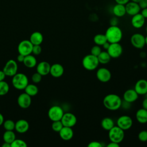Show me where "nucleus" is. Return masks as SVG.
<instances>
[{"label":"nucleus","instance_id":"nucleus-44","mask_svg":"<svg viewBox=\"0 0 147 147\" xmlns=\"http://www.w3.org/2000/svg\"><path fill=\"white\" fill-rule=\"evenodd\" d=\"M116 3H119L122 5H126L130 0H114Z\"/></svg>","mask_w":147,"mask_h":147},{"label":"nucleus","instance_id":"nucleus-41","mask_svg":"<svg viewBox=\"0 0 147 147\" xmlns=\"http://www.w3.org/2000/svg\"><path fill=\"white\" fill-rule=\"evenodd\" d=\"M138 3L141 9L147 7V0H140Z\"/></svg>","mask_w":147,"mask_h":147},{"label":"nucleus","instance_id":"nucleus-48","mask_svg":"<svg viewBox=\"0 0 147 147\" xmlns=\"http://www.w3.org/2000/svg\"><path fill=\"white\" fill-rule=\"evenodd\" d=\"M142 108L147 110V97L144 98V100H142Z\"/></svg>","mask_w":147,"mask_h":147},{"label":"nucleus","instance_id":"nucleus-39","mask_svg":"<svg viewBox=\"0 0 147 147\" xmlns=\"http://www.w3.org/2000/svg\"><path fill=\"white\" fill-rule=\"evenodd\" d=\"M42 52V48L40 45H34L33 46L32 53L33 55H39Z\"/></svg>","mask_w":147,"mask_h":147},{"label":"nucleus","instance_id":"nucleus-20","mask_svg":"<svg viewBox=\"0 0 147 147\" xmlns=\"http://www.w3.org/2000/svg\"><path fill=\"white\" fill-rule=\"evenodd\" d=\"M64 72L63 66L59 63H55L51 65V69L49 74L52 76L58 78L61 77Z\"/></svg>","mask_w":147,"mask_h":147},{"label":"nucleus","instance_id":"nucleus-47","mask_svg":"<svg viewBox=\"0 0 147 147\" xmlns=\"http://www.w3.org/2000/svg\"><path fill=\"white\" fill-rule=\"evenodd\" d=\"M6 75H5V72L3 70H0V81L4 80Z\"/></svg>","mask_w":147,"mask_h":147},{"label":"nucleus","instance_id":"nucleus-50","mask_svg":"<svg viewBox=\"0 0 147 147\" xmlns=\"http://www.w3.org/2000/svg\"><path fill=\"white\" fill-rule=\"evenodd\" d=\"M4 117L3 115L0 113V126L3 125V123L4 122Z\"/></svg>","mask_w":147,"mask_h":147},{"label":"nucleus","instance_id":"nucleus-36","mask_svg":"<svg viewBox=\"0 0 147 147\" xmlns=\"http://www.w3.org/2000/svg\"><path fill=\"white\" fill-rule=\"evenodd\" d=\"M42 76L41 75H40L39 73L36 72L32 75V77H31L32 81L34 84L39 83L42 80Z\"/></svg>","mask_w":147,"mask_h":147},{"label":"nucleus","instance_id":"nucleus-28","mask_svg":"<svg viewBox=\"0 0 147 147\" xmlns=\"http://www.w3.org/2000/svg\"><path fill=\"white\" fill-rule=\"evenodd\" d=\"M97 57L99 64H106L109 63L111 59L107 51H102V52L97 56Z\"/></svg>","mask_w":147,"mask_h":147},{"label":"nucleus","instance_id":"nucleus-15","mask_svg":"<svg viewBox=\"0 0 147 147\" xmlns=\"http://www.w3.org/2000/svg\"><path fill=\"white\" fill-rule=\"evenodd\" d=\"M134 89L138 95L147 94V80L144 79H139L136 83Z\"/></svg>","mask_w":147,"mask_h":147},{"label":"nucleus","instance_id":"nucleus-54","mask_svg":"<svg viewBox=\"0 0 147 147\" xmlns=\"http://www.w3.org/2000/svg\"><path fill=\"white\" fill-rule=\"evenodd\" d=\"M145 30H146V33H147V25H146V28H145Z\"/></svg>","mask_w":147,"mask_h":147},{"label":"nucleus","instance_id":"nucleus-30","mask_svg":"<svg viewBox=\"0 0 147 147\" xmlns=\"http://www.w3.org/2000/svg\"><path fill=\"white\" fill-rule=\"evenodd\" d=\"M2 138L4 142L11 144V143L16 138V136L13 130H5L3 134Z\"/></svg>","mask_w":147,"mask_h":147},{"label":"nucleus","instance_id":"nucleus-25","mask_svg":"<svg viewBox=\"0 0 147 147\" xmlns=\"http://www.w3.org/2000/svg\"><path fill=\"white\" fill-rule=\"evenodd\" d=\"M112 11L113 14L117 17H122L126 14L125 5L116 3L113 6Z\"/></svg>","mask_w":147,"mask_h":147},{"label":"nucleus","instance_id":"nucleus-24","mask_svg":"<svg viewBox=\"0 0 147 147\" xmlns=\"http://www.w3.org/2000/svg\"><path fill=\"white\" fill-rule=\"evenodd\" d=\"M136 118L137 121L141 124L147 123V110L142 107L137 110L136 113Z\"/></svg>","mask_w":147,"mask_h":147},{"label":"nucleus","instance_id":"nucleus-11","mask_svg":"<svg viewBox=\"0 0 147 147\" xmlns=\"http://www.w3.org/2000/svg\"><path fill=\"white\" fill-rule=\"evenodd\" d=\"M131 45L137 49H142L145 45V36L139 33L133 34L130 37Z\"/></svg>","mask_w":147,"mask_h":147},{"label":"nucleus","instance_id":"nucleus-31","mask_svg":"<svg viewBox=\"0 0 147 147\" xmlns=\"http://www.w3.org/2000/svg\"><path fill=\"white\" fill-rule=\"evenodd\" d=\"M94 42L95 45H98L99 46H102V45L107 41V38L105 34L99 33L94 36L93 38Z\"/></svg>","mask_w":147,"mask_h":147},{"label":"nucleus","instance_id":"nucleus-9","mask_svg":"<svg viewBox=\"0 0 147 147\" xmlns=\"http://www.w3.org/2000/svg\"><path fill=\"white\" fill-rule=\"evenodd\" d=\"M133 123L132 118L127 115L120 116L117 120V126L122 130H127L130 129Z\"/></svg>","mask_w":147,"mask_h":147},{"label":"nucleus","instance_id":"nucleus-32","mask_svg":"<svg viewBox=\"0 0 147 147\" xmlns=\"http://www.w3.org/2000/svg\"><path fill=\"white\" fill-rule=\"evenodd\" d=\"M9 85L6 81H0V96L7 94L9 91Z\"/></svg>","mask_w":147,"mask_h":147},{"label":"nucleus","instance_id":"nucleus-19","mask_svg":"<svg viewBox=\"0 0 147 147\" xmlns=\"http://www.w3.org/2000/svg\"><path fill=\"white\" fill-rule=\"evenodd\" d=\"M29 129V123L24 119H20L15 123V129L18 133L23 134L26 133Z\"/></svg>","mask_w":147,"mask_h":147},{"label":"nucleus","instance_id":"nucleus-40","mask_svg":"<svg viewBox=\"0 0 147 147\" xmlns=\"http://www.w3.org/2000/svg\"><path fill=\"white\" fill-rule=\"evenodd\" d=\"M87 146L88 147H102V144L99 141H93L89 142Z\"/></svg>","mask_w":147,"mask_h":147},{"label":"nucleus","instance_id":"nucleus-4","mask_svg":"<svg viewBox=\"0 0 147 147\" xmlns=\"http://www.w3.org/2000/svg\"><path fill=\"white\" fill-rule=\"evenodd\" d=\"M99 63L97 56L90 54L86 55L82 59V65L87 71H94L98 68Z\"/></svg>","mask_w":147,"mask_h":147},{"label":"nucleus","instance_id":"nucleus-1","mask_svg":"<svg viewBox=\"0 0 147 147\" xmlns=\"http://www.w3.org/2000/svg\"><path fill=\"white\" fill-rule=\"evenodd\" d=\"M122 102L121 97L115 94H109L103 99L104 106L111 111H115L121 107Z\"/></svg>","mask_w":147,"mask_h":147},{"label":"nucleus","instance_id":"nucleus-26","mask_svg":"<svg viewBox=\"0 0 147 147\" xmlns=\"http://www.w3.org/2000/svg\"><path fill=\"white\" fill-rule=\"evenodd\" d=\"M23 63L25 67L29 68H32L36 66L37 61L36 57L32 54L26 55L24 57Z\"/></svg>","mask_w":147,"mask_h":147},{"label":"nucleus","instance_id":"nucleus-27","mask_svg":"<svg viewBox=\"0 0 147 147\" xmlns=\"http://www.w3.org/2000/svg\"><path fill=\"white\" fill-rule=\"evenodd\" d=\"M100 125L102 127L107 131L110 130L115 125L113 119L110 117L103 118L101 121Z\"/></svg>","mask_w":147,"mask_h":147},{"label":"nucleus","instance_id":"nucleus-34","mask_svg":"<svg viewBox=\"0 0 147 147\" xmlns=\"http://www.w3.org/2000/svg\"><path fill=\"white\" fill-rule=\"evenodd\" d=\"M63 125L61 121H52V123L51 125L52 129L55 131V132H59L60 130L62 129L63 127Z\"/></svg>","mask_w":147,"mask_h":147},{"label":"nucleus","instance_id":"nucleus-43","mask_svg":"<svg viewBox=\"0 0 147 147\" xmlns=\"http://www.w3.org/2000/svg\"><path fill=\"white\" fill-rule=\"evenodd\" d=\"M107 147H119V144L110 141V142L107 145Z\"/></svg>","mask_w":147,"mask_h":147},{"label":"nucleus","instance_id":"nucleus-37","mask_svg":"<svg viewBox=\"0 0 147 147\" xmlns=\"http://www.w3.org/2000/svg\"><path fill=\"white\" fill-rule=\"evenodd\" d=\"M138 140L143 142L147 141V130H143L139 132L138 134Z\"/></svg>","mask_w":147,"mask_h":147},{"label":"nucleus","instance_id":"nucleus-53","mask_svg":"<svg viewBox=\"0 0 147 147\" xmlns=\"http://www.w3.org/2000/svg\"><path fill=\"white\" fill-rule=\"evenodd\" d=\"M145 45H147V36L145 37Z\"/></svg>","mask_w":147,"mask_h":147},{"label":"nucleus","instance_id":"nucleus-17","mask_svg":"<svg viewBox=\"0 0 147 147\" xmlns=\"http://www.w3.org/2000/svg\"><path fill=\"white\" fill-rule=\"evenodd\" d=\"M138 94L133 88H130L126 90L123 94V100L129 102L130 103H133L138 98Z\"/></svg>","mask_w":147,"mask_h":147},{"label":"nucleus","instance_id":"nucleus-52","mask_svg":"<svg viewBox=\"0 0 147 147\" xmlns=\"http://www.w3.org/2000/svg\"><path fill=\"white\" fill-rule=\"evenodd\" d=\"M131 1H132V2H136V3H138L140 1V0H130Z\"/></svg>","mask_w":147,"mask_h":147},{"label":"nucleus","instance_id":"nucleus-49","mask_svg":"<svg viewBox=\"0 0 147 147\" xmlns=\"http://www.w3.org/2000/svg\"><path fill=\"white\" fill-rule=\"evenodd\" d=\"M110 43L108 41H107V42H106L105 43H104V44L102 45V47L104 49H105V50L106 51V50L109 48V46H110Z\"/></svg>","mask_w":147,"mask_h":147},{"label":"nucleus","instance_id":"nucleus-35","mask_svg":"<svg viewBox=\"0 0 147 147\" xmlns=\"http://www.w3.org/2000/svg\"><path fill=\"white\" fill-rule=\"evenodd\" d=\"M27 144L26 142L21 139L16 138L11 143V147H26Z\"/></svg>","mask_w":147,"mask_h":147},{"label":"nucleus","instance_id":"nucleus-6","mask_svg":"<svg viewBox=\"0 0 147 147\" xmlns=\"http://www.w3.org/2000/svg\"><path fill=\"white\" fill-rule=\"evenodd\" d=\"M64 110L58 105H53L51 106L48 111V116L49 119L52 121L61 120L63 114Z\"/></svg>","mask_w":147,"mask_h":147},{"label":"nucleus","instance_id":"nucleus-22","mask_svg":"<svg viewBox=\"0 0 147 147\" xmlns=\"http://www.w3.org/2000/svg\"><path fill=\"white\" fill-rule=\"evenodd\" d=\"M60 137L64 141H69L74 136V131L72 127L63 126L59 132Z\"/></svg>","mask_w":147,"mask_h":147},{"label":"nucleus","instance_id":"nucleus-5","mask_svg":"<svg viewBox=\"0 0 147 147\" xmlns=\"http://www.w3.org/2000/svg\"><path fill=\"white\" fill-rule=\"evenodd\" d=\"M108 136L111 142L121 143L125 137L124 130L119 127L118 126H114L110 130H109Z\"/></svg>","mask_w":147,"mask_h":147},{"label":"nucleus","instance_id":"nucleus-38","mask_svg":"<svg viewBox=\"0 0 147 147\" xmlns=\"http://www.w3.org/2000/svg\"><path fill=\"white\" fill-rule=\"evenodd\" d=\"M102 52L101 48L99 45H95L91 49V54L95 56H98Z\"/></svg>","mask_w":147,"mask_h":147},{"label":"nucleus","instance_id":"nucleus-14","mask_svg":"<svg viewBox=\"0 0 147 147\" xmlns=\"http://www.w3.org/2000/svg\"><path fill=\"white\" fill-rule=\"evenodd\" d=\"M17 103L21 108L27 109L31 105L32 97L25 92L21 93L18 96Z\"/></svg>","mask_w":147,"mask_h":147},{"label":"nucleus","instance_id":"nucleus-7","mask_svg":"<svg viewBox=\"0 0 147 147\" xmlns=\"http://www.w3.org/2000/svg\"><path fill=\"white\" fill-rule=\"evenodd\" d=\"M3 72L6 76L12 77L17 73L18 64L16 60L13 59L9 60L3 68Z\"/></svg>","mask_w":147,"mask_h":147},{"label":"nucleus","instance_id":"nucleus-33","mask_svg":"<svg viewBox=\"0 0 147 147\" xmlns=\"http://www.w3.org/2000/svg\"><path fill=\"white\" fill-rule=\"evenodd\" d=\"M15 122L11 119H6L3 123L5 130H14L15 129Z\"/></svg>","mask_w":147,"mask_h":147},{"label":"nucleus","instance_id":"nucleus-21","mask_svg":"<svg viewBox=\"0 0 147 147\" xmlns=\"http://www.w3.org/2000/svg\"><path fill=\"white\" fill-rule=\"evenodd\" d=\"M51 64L46 61H42L36 65V71L42 76H45L49 74Z\"/></svg>","mask_w":147,"mask_h":147},{"label":"nucleus","instance_id":"nucleus-12","mask_svg":"<svg viewBox=\"0 0 147 147\" xmlns=\"http://www.w3.org/2000/svg\"><path fill=\"white\" fill-rule=\"evenodd\" d=\"M97 79L102 83L108 82L111 78L110 71L105 67H101L97 69L96 72Z\"/></svg>","mask_w":147,"mask_h":147},{"label":"nucleus","instance_id":"nucleus-16","mask_svg":"<svg viewBox=\"0 0 147 147\" xmlns=\"http://www.w3.org/2000/svg\"><path fill=\"white\" fill-rule=\"evenodd\" d=\"M125 9L126 14L130 16L138 14L141 11V8L139 6L138 3L131 1L125 5Z\"/></svg>","mask_w":147,"mask_h":147},{"label":"nucleus","instance_id":"nucleus-42","mask_svg":"<svg viewBox=\"0 0 147 147\" xmlns=\"http://www.w3.org/2000/svg\"><path fill=\"white\" fill-rule=\"evenodd\" d=\"M141 11L140 13L145 18H147V7L146 8H144L142 9H141Z\"/></svg>","mask_w":147,"mask_h":147},{"label":"nucleus","instance_id":"nucleus-29","mask_svg":"<svg viewBox=\"0 0 147 147\" xmlns=\"http://www.w3.org/2000/svg\"><path fill=\"white\" fill-rule=\"evenodd\" d=\"M25 92L30 95L31 97L36 95L38 92V88L34 84H28L24 89Z\"/></svg>","mask_w":147,"mask_h":147},{"label":"nucleus","instance_id":"nucleus-46","mask_svg":"<svg viewBox=\"0 0 147 147\" xmlns=\"http://www.w3.org/2000/svg\"><path fill=\"white\" fill-rule=\"evenodd\" d=\"M117 24H118V20L117 18V17L111 18L110 21L111 25H117Z\"/></svg>","mask_w":147,"mask_h":147},{"label":"nucleus","instance_id":"nucleus-13","mask_svg":"<svg viewBox=\"0 0 147 147\" xmlns=\"http://www.w3.org/2000/svg\"><path fill=\"white\" fill-rule=\"evenodd\" d=\"M61 121L64 126L72 127L74 126L77 122V118L75 114L70 112L64 113Z\"/></svg>","mask_w":147,"mask_h":147},{"label":"nucleus","instance_id":"nucleus-8","mask_svg":"<svg viewBox=\"0 0 147 147\" xmlns=\"http://www.w3.org/2000/svg\"><path fill=\"white\" fill-rule=\"evenodd\" d=\"M33 45L29 40H24L20 42L17 47V50L19 54L26 56L32 54Z\"/></svg>","mask_w":147,"mask_h":147},{"label":"nucleus","instance_id":"nucleus-2","mask_svg":"<svg viewBox=\"0 0 147 147\" xmlns=\"http://www.w3.org/2000/svg\"><path fill=\"white\" fill-rule=\"evenodd\" d=\"M107 41L110 43L119 42L122 38V31L117 25L110 26L105 32Z\"/></svg>","mask_w":147,"mask_h":147},{"label":"nucleus","instance_id":"nucleus-51","mask_svg":"<svg viewBox=\"0 0 147 147\" xmlns=\"http://www.w3.org/2000/svg\"><path fill=\"white\" fill-rule=\"evenodd\" d=\"M2 147H11V144L9 143L4 142L2 145Z\"/></svg>","mask_w":147,"mask_h":147},{"label":"nucleus","instance_id":"nucleus-18","mask_svg":"<svg viewBox=\"0 0 147 147\" xmlns=\"http://www.w3.org/2000/svg\"><path fill=\"white\" fill-rule=\"evenodd\" d=\"M145 22V18L140 13L132 16L131 19V24L136 29H140L144 26Z\"/></svg>","mask_w":147,"mask_h":147},{"label":"nucleus","instance_id":"nucleus-45","mask_svg":"<svg viewBox=\"0 0 147 147\" xmlns=\"http://www.w3.org/2000/svg\"><path fill=\"white\" fill-rule=\"evenodd\" d=\"M24 57L25 56L21 55V54H18V55L17 57V60L18 61L20 62V63H23V61L24 60Z\"/></svg>","mask_w":147,"mask_h":147},{"label":"nucleus","instance_id":"nucleus-10","mask_svg":"<svg viewBox=\"0 0 147 147\" xmlns=\"http://www.w3.org/2000/svg\"><path fill=\"white\" fill-rule=\"evenodd\" d=\"M106 51L111 58L116 59L122 55L123 48L119 42L110 43L109 48Z\"/></svg>","mask_w":147,"mask_h":147},{"label":"nucleus","instance_id":"nucleus-23","mask_svg":"<svg viewBox=\"0 0 147 147\" xmlns=\"http://www.w3.org/2000/svg\"><path fill=\"white\" fill-rule=\"evenodd\" d=\"M44 37L42 34L38 31H36L33 32L29 38V41L31 42V43L34 45H41L43 41Z\"/></svg>","mask_w":147,"mask_h":147},{"label":"nucleus","instance_id":"nucleus-3","mask_svg":"<svg viewBox=\"0 0 147 147\" xmlns=\"http://www.w3.org/2000/svg\"><path fill=\"white\" fill-rule=\"evenodd\" d=\"M11 84L16 89L22 90L29 84V79L25 74L17 72L12 76Z\"/></svg>","mask_w":147,"mask_h":147}]
</instances>
